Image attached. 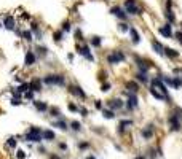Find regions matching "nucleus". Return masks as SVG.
Returning <instances> with one entry per match:
<instances>
[{"label": "nucleus", "instance_id": "obj_1", "mask_svg": "<svg viewBox=\"0 0 182 159\" xmlns=\"http://www.w3.org/2000/svg\"><path fill=\"white\" fill-rule=\"evenodd\" d=\"M168 124H169V131H181L182 126V108H174L173 113L168 116Z\"/></svg>", "mask_w": 182, "mask_h": 159}, {"label": "nucleus", "instance_id": "obj_2", "mask_svg": "<svg viewBox=\"0 0 182 159\" xmlns=\"http://www.w3.org/2000/svg\"><path fill=\"white\" fill-rule=\"evenodd\" d=\"M43 83L45 84H50V86H53V84H58V86H64L66 80L62 75H48L43 78Z\"/></svg>", "mask_w": 182, "mask_h": 159}, {"label": "nucleus", "instance_id": "obj_3", "mask_svg": "<svg viewBox=\"0 0 182 159\" xmlns=\"http://www.w3.org/2000/svg\"><path fill=\"white\" fill-rule=\"evenodd\" d=\"M125 11L130 14H141L142 8L138 7V3L134 0H125Z\"/></svg>", "mask_w": 182, "mask_h": 159}, {"label": "nucleus", "instance_id": "obj_4", "mask_svg": "<svg viewBox=\"0 0 182 159\" xmlns=\"http://www.w3.org/2000/svg\"><path fill=\"white\" fill-rule=\"evenodd\" d=\"M42 139H43V135L38 127H30V131L26 135V140H29V142H40Z\"/></svg>", "mask_w": 182, "mask_h": 159}, {"label": "nucleus", "instance_id": "obj_5", "mask_svg": "<svg viewBox=\"0 0 182 159\" xmlns=\"http://www.w3.org/2000/svg\"><path fill=\"white\" fill-rule=\"evenodd\" d=\"M121 60H125V54L121 51H112V54L107 56V62L109 64H118Z\"/></svg>", "mask_w": 182, "mask_h": 159}, {"label": "nucleus", "instance_id": "obj_6", "mask_svg": "<svg viewBox=\"0 0 182 159\" xmlns=\"http://www.w3.org/2000/svg\"><path fill=\"white\" fill-rule=\"evenodd\" d=\"M134 60H136V64H138L139 72H141V73H147V70H149L150 65H152V62H146V60L141 59L139 56H134Z\"/></svg>", "mask_w": 182, "mask_h": 159}, {"label": "nucleus", "instance_id": "obj_7", "mask_svg": "<svg viewBox=\"0 0 182 159\" xmlns=\"http://www.w3.org/2000/svg\"><path fill=\"white\" fill-rule=\"evenodd\" d=\"M128 102H126V108L128 110H134V108H138V103H139V100H138V95L136 94H131V92H128Z\"/></svg>", "mask_w": 182, "mask_h": 159}, {"label": "nucleus", "instance_id": "obj_8", "mask_svg": "<svg viewBox=\"0 0 182 159\" xmlns=\"http://www.w3.org/2000/svg\"><path fill=\"white\" fill-rule=\"evenodd\" d=\"M141 134H142V137H144L146 140H150L152 137H154V124H147V126L141 131Z\"/></svg>", "mask_w": 182, "mask_h": 159}, {"label": "nucleus", "instance_id": "obj_9", "mask_svg": "<svg viewBox=\"0 0 182 159\" xmlns=\"http://www.w3.org/2000/svg\"><path fill=\"white\" fill-rule=\"evenodd\" d=\"M160 34H161L163 37H166V38H171V37H173L171 24H165V26H161V27H160Z\"/></svg>", "mask_w": 182, "mask_h": 159}, {"label": "nucleus", "instance_id": "obj_10", "mask_svg": "<svg viewBox=\"0 0 182 159\" xmlns=\"http://www.w3.org/2000/svg\"><path fill=\"white\" fill-rule=\"evenodd\" d=\"M69 91L72 92L73 95H77V97H81V99H85V97H86V94L83 92V89H81L80 86H70V87H69Z\"/></svg>", "mask_w": 182, "mask_h": 159}, {"label": "nucleus", "instance_id": "obj_11", "mask_svg": "<svg viewBox=\"0 0 182 159\" xmlns=\"http://www.w3.org/2000/svg\"><path fill=\"white\" fill-rule=\"evenodd\" d=\"M78 53H80V54H83L88 60H94V57H93V54L89 53V48L88 46H81V48L78 46Z\"/></svg>", "mask_w": 182, "mask_h": 159}, {"label": "nucleus", "instance_id": "obj_12", "mask_svg": "<svg viewBox=\"0 0 182 159\" xmlns=\"http://www.w3.org/2000/svg\"><path fill=\"white\" fill-rule=\"evenodd\" d=\"M125 86H126V89H128V91H130L131 94H136V92L139 91V84L136 83V81H128V83H126Z\"/></svg>", "mask_w": 182, "mask_h": 159}, {"label": "nucleus", "instance_id": "obj_13", "mask_svg": "<svg viewBox=\"0 0 182 159\" xmlns=\"http://www.w3.org/2000/svg\"><path fill=\"white\" fill-rule=\"evenodd\" d=\"M110 13H112V14H115V16H118L120 19H125V18H126L125 11H123L120 7H112V8H110Z\"/></svg>", "mask_w": 182, "mask_h": 159}, {"label": "nucleus", "instance_id": "obj_14", "mask_svg": "<svg viewBox=\"0 0 182 159\" xmlns=\"http://www.w3.org/2000/svg\"><path fill=\"white\" fill-rule=\"evenodd\" d=\"M123 105H125V103L121 102L120 99H113L109 102V107L112 108V110H120V108H123Z\"/></svg>", "mask_w": 182, "mask_h": 159}, {"label": "nucleus", "instance_id": "obj_15", "mask_svg": "<svg viewBox=\"0 0 182 159\" xmlns=\"http://www.w3.org/2000/svg\"><path fill=\"white\" fill-rule=\"evenodd\" d=\"M34 62H35V56H34V53L32 51H27L26 59H24V64L27 65V67H30V65H34Z\"/></svg>", "mask_w": 182, "mask_h": 159}, {"label": "nucleus", "instance_id": "obj_16", "mask_svg": "<svg viewBox=\"0 0 182 159\" xmlns=\"http://www.w3.org/2000/svg\"><path fill=\"white\" fill-rule=\"evenodd\" d=\"M152 46H154V49L158 53V54H165V46H163L161 43H158L157 40H154V41H152Z\"/></svg>", "mask_w": 182, "mask_h": 159}, {"label": "nucleus", "instance_id": "obj_17", "mask_svg": "<svg viewBox=\"0 0 182 159\" xmlns=\"http://www.w3.org/2000/svg\"><path fill=\"white\" fill-rule=\"evenodd\" d=\"M149 91H150V94L154 95L155 99H158V100H163V99H168V95H163V94H161V92H157V89H155V87H152V86H150V89H149Z\"/></svg>", "mask_w": 182, "mask_h": 159}, {"label": "nucleus", "instance_id": "obj_18", "mask_svg": "<svg viewBox=\"0 0 182 159\" xmlns=\"http://www.w3.org/2000/svg\"><path fill=\"white\" fill-rule=\"evenodd\" d=\"M133 124V121L131 119H123V121H120V124H118V132L120 134H123V131H125L126 126H131Z\"/></svg>", "mask_w": 182, "mask_h": 159}, {"label": "nucleus", "instance_id": "obj_19", "mask_svg": "<svg viewBox=\"0 0 182 159\" xmlns=\"http://www.w3.org/2000/svg\"><path fill=\"white\" fill-rule=\"evenodd\" d=\"M5 27L8 29V30L15 29V19H13V16H7V18H5Z\"/></svg>", "mask_w": 182, "mask_h": 159}, {"label": "nucleus", "instance_id": "obj_20", "mask_svg": "<svg viewBox=\"0 0 182 159\" xmlns=\"http://www.w3.org/2000/svg\"><path fill=\"white\" fill-rule=\"evenodd\" d=\"M29 86L32 87L34 91H37V92L42 91V81H40V80H32V83L29 84Z\"/></svg>", "mask_w": 182, "mask_h": 159}, {"label": "nucleus", "instance_id": "obj_21", "mask_svg": "<svg viewBox=\"0 0 182 159\" xmlns=\"http://www.w3.org/2000/svg\"><path fill=\"white\" fill-rule=\"evenodd\" d=\"M34 105H35V108H37L38 111H45V110H48V105H46L45 102H40V100H35V102H34Z\"/></svg>", "mask_w": 182, "mask_h": 159}, {"label": "nucleus", "instance_id": "obj_22", "mask_svg": "<svg viewBox=\"0 0 182 159\" xmlns=\"http://www.w3.org/2000/svg\"><path fill=\"white\" fill-rule=\"evenodd\" d=\"M42 135H43V139H45V140H54V137H56V135H54V132L50 131V129L43 131V132H42Z\"/></svg>", "mask_w": 182, "mask_h": 159}, {"label": "nucleus", "instance_id": "obj_23", "mask_svg": "<svg viewBox=\"0 0 182 159\" xmlns=\"http://www.w3.org/2000/svg\"><path fill=\"white\" fill-rule=\"evenodd\" d=\"M130 32H131V37H133V43H134V45H136V43H139V41H141V38H139V34H138V30H136L134 27H131V29H130Z\"/></svg>", "mask_w": 182, "mask_h": 159}, {"label": "nucleus", "instance_id": "obj_24", "mask_svg": "<svg viewBox=\"0 0 182 159\" xmlns=\"http://www.w3.org/2000/svg\"><path fill=\"white\" fill-rule=\"evenodd\" d=\"M165 54L169 56L171 59H174V57H177V56H179V53L174 51V49H171V48H165Z\"/></svg>", "mask_w": 182, "mask_h": 159}, {"label": "nucleus", "instance_id": "obj_25", "mask_svg": "<svg viewBox=\"0 0 182 159\" xmlns=\"http://www.w3.org/2000/svg\"><path fill=\"white\" fill-rule=\"evenodd\" d=\"M136 80H139V81H142V83H147V81H149L147 73H141V72H138V73H136Z\"/></svg>", "mask_w": 182, "mask_h": 159}, {"label": "nucleus", "instance_id": "obj_26", "mask_svg": "<svg viewBox=\"0 0 182 159\" xmlns=\"http://www.w3.org/2000/svg\"><path fill=\"white\" fill-rule=\"evenodd\" d=\"M165 16H166V19L169 21V22H174V21H176V16L173 14V11H171V10H166Z\"/></svg>", "mask_w": 182, "mask_h": 159}, {"label": "nucleus", "instance_id": "obj_27", "mask_svg": "<svg viewBox=\"0 0 182 159\" xmlns=\"http://www.w3.org/2000/svg\"><path fill=\"white\" fill-rule=\"evenodd\" d=\"M21 37L24 40H32V32L30 30H24V32H21Z\"/></svg>", "mask_w": 182, "mask_h": 159}, {"label": "nucleus", "instance_id": "obj_28", "mask_svg": "<svg viewBox=\"0 0 182 159\" xmlns=\"http://www.w3.org/2000/svg\"><path fill=\"white\" fill-rule=\"evenodd\" d=\"M91 45L93 46H101V37H93L91 38Z\"/></svg>", "mask_w": 182, "mask_h": 159}, {"label": "nucleus", "instance_id": "obj_29", "mask_svg": "<svg viewBox=\"0 0 182 159\" xmlns=\"http://www.w3.org/2000/svg\"><path fill=\"white\" fill-rule=\"evenodd\" d=\"M173 86H174V87H181V86H182V80L179 78V76L173 78Z\"/></svg>", "mask_w": 182, "mask_h": 159}, {"label": "nucleus", "instance_id": "obj_30", "mask_svg": "<svg viewBox=\"0 0 182 159\" xmlns=\"http://www.w3.org/2000/svg\"><path fill=\"white\" fill-rule=\"evenodd\" d=\"M54 126L59 127V129H62V131H66V129H67V124H66L64 121H56V123H54Z\"/></svg>", "mask_w": 182, "mask_h": 159}, {"label": "nucleus", "instance_id": "obj_31", "mask_svg": "<svg viewBox=\"0 0 182 159\" xmlns=\"http://www.w3.org/2000/svg\"><path fill=\"white\" fill-rule=\"evenodd\" d=\"M53 38H54V41H61V40H62V32H54V34H53Z\"/></svg>", "mask_w": 182, "mask_h": 159}, {"label": "nucleus", "instance_id": "obj_32", "mask_svg": "<svg viewBox=\"0 0 182 159\" xmlns=\"http://www.w3.org/2000/svg\"><path fill=\"white\" fill-rule=\"evenodd\" d=\"M113 111L112 110H104V118H107V119H112L113 118Z\"/></svg>", "mask_w": 182, "mask_h": 159}, {"label": "nucleus", "instance_id": "obj_33", "mask_svg": "<svg viewBox=\"0 0 182 159\" xmlns=\"http://www.w3.org/2000/svg\"><path fill=\"white\" fill-rule=\"evenodd\" d=\"M70 126H72L73 131H80V129H81V126H80V123H78V121H72V123H70Z\"/></svg>", "mask_w": 182, "mask_h": 159}, {"label": "nucleus", "instance_id": "obj_34", "mask_svg": "<svg viewBox=\"0 0 182 159\" xmlns=\"http://www.w3.org/2000/svg\"><path fill=\"white\" fill-rule=\"evenodd\" d=\"M7 143H8V147H11V148H16V139H13V137H10V139L7 140Z\"/></svg>", "mask_w": 182, "mask_h": 159}, {"label": "nucleus", "instance_id": "obj_35", "mask_svg": "<svg viewBox=\"0 0 182 159\" xmlns=\"http://www.w3.org/2000/svg\"><path fill=\"white\" fill-rule=\"evenodd\" d=\"M118 29H120L121 32H128V30H130V26H128L126 22H121V24H120V27H118Z\"/></svg>", "mask_w": 182, "mask_h": 159}, {"label": "nucleus", "instance_id": "obj_36", "mask_svg": "<svg viewBox=\"0 0 182 159\" xmlns=\"http://www.w3.org/2000/svg\"><path fill=\"white\" fill-rule=\"evenodd\" d=\"M27 87H29V84H21V86L19 87H18V92H26V91H27Z\"/></svg>", "mask_w": 182, "mask_h": 159}, {"label": "nucleus", "instance_id": "obj_37", "mask_svg": "<svg viewBox=\"0 0 182 159\" xmlns=\"http://www.w3.org/2000/svg\"><path fill=\"white\" fill-rule=\"evenodd\" d=\"M24 156H26V153L23 150H18V153H16V158L18 159H24Z\"/></svg>", "mask_w": 182, "mask_h": 159}, {"label": "nucleus", "instance_id": "obj_38", "mask_svg": "<svg viewBox=\"0 0 182 159\" xmlns=\"http://www.w3.org/2000/svg\"><path fill=\"white\" fill-rule=\"evenodd\" d=\"M11 105H21L19 97H13V99H11Z\"/></svg>", "mask_w": 182, "mask_h": 159}, {"label": "nucleus", "instance_id": "obj_39", "mask_svg": "<svg viewBox=\"0 0 182 159\" xmlns=\"http://www.w3.org/2000/svg\"><path fill=\"white\" fill-rule=\"evenodd\" d=\"M62 30H66V32L70 30V22H64V24H62Z\"/></svg>", "mask_w": 182, "mask_h": 159}, {"label": "nucleus", "instance_id": "obj_40", "mask_svg": "<svg viewBox=\"0 0 182 159\" xmlns=\"http://www.w3.org/2000/svg\"><path fill=\"white\" fill-rule=\"evenodd\" d=\"M109 89H110V83H104V84H102V91H104V92H107Z\"/></svg>", "mask_w": 182, "mask_h": 159}, {"label": "nucleus", "instance_id": "obj_41", "mask_svg": "<svg viewBox=\"0 0 182 159\" xmlns=\"http://www.w3.org/2000/svg\"><path fill=\"white\" fill-rule=\"evenodd\" d=\"M89 147V143H85V142H83V143H80V145H78V148H80V150H86V148H88Z\"/></svg>", "mask_w": 182, "mask_h": 159}, {"label": "nucleus", "instance_id": "obj_42", "mask_svg": "<svg viewBox=\"0 0 182 159\" xmlns=\"http://www.w3.org/2000/svg\"><path fill=\"white\" fill-rule=\"evenodd\" d=\"M176 38H177L179 41L182 43V32H176Z\"/></svg>", "mask_w": 182, "mask_h": 159}, {"label": "nucleus", "instance_id": "obj_43", "mask_svg": "<svg viewBox=\"0 0 182 159\" xmlns=\"http://www.w3.org/2000/svg\"><path fill=\"white\" fill-rule=\"evenodd\" d=\"M51 113H53V116H59V110H58V108H53Z\"/></svg>", "mask_w": 182, "mask_h": 159}, {"label": "nucleus", "instance_id": "obj_44", "mask_svg": "<svg viewBox=\"0 0 182 159\" xmlns=\"http://www.w3.org/2000/svg\"><path fill=\"white\" fill-rule=\"evenodd\" d=\"M69 110L70 111H77V107H75L73 103H69Z\"/></svg>", "mask_w": 182, "mask_h": 159}, {"label": "nucleus", "instance_id": "obj_45", "mask_svg": "<svg viewBox=\"0 0 182 159\" xmlns=\"http://www.w3.org/2000/svg\"><path fill=\"white\" fill-rule=\"evenodd\" d=\"M26 97H27V99H32V97H34L32 91H30V92H26Z\"/></svg>", "mask_w": 182, "mask_h": 159}, {"label": "nucleus", "instance_id": "obj_46", "mask_svg": "<svg viewBox=\"0 0 182 159\" xmlns=\"http://www.w3.org/2000/svg\"><path fill=\"white\" fill-rule=\"evenodd\" d=\"M59 148L61 150H67V145L66 143H59Z\"/></svg>", "mask_w": 182, "mask_h": 159}, {"label": "nucleus", "instance_id": "obj_47", "mask_svg": "<svg viewBox=\"0 0 182 159\" xmlns=\"http://www.w3.org/2000/svg\"><path fill=\"white\" fill-rule=\"evenodd\" d=\"M81 115H83V116H86V115H88V110H86V108H81Z\"/></svg>", "mask_w": 182, "mask_h": 159}, {"label": "nucleus", "instance_id": "obj_48", "mask_svg": "<svg viewBox=\"0 0 182 159\" xmlns=\"http://www.w3.org/2000/svg\"><path fill=\"white\" fill-rule=\"evenodd\" d=\"M101 107H102V103L99 102V100H97V102H96V108H101Z\"/></svg>", "mask_w": 182, "mask_h": 159}, {"label": "nucleus", "instance_id": "obj_49", "mask_svg": "<svg viewBox=\"0 0 182 159\" xmlns=\"http://www.w3.org/2000/svg\"><path fill=\"white\" fill-rule=\"evenodd\" d=\"M134 159H146V156H136Z\"/></svg>", "mask_w": 182, "mask_h": 159}, {"label": "nucleus", "instance_id": "obj_50", "mask_svg": "<svg viewBox=\"0 0 182 159\" xmlns=\"http://www.w3.org/2000/svg\"><path fill=\"white\" fill-rule=\"evenodd\" d=\"M86 159H96V158H94V156H88Z\"/></svg>", "mask_w": 182, "mask_h": 159}, {"label": "nucleus", "instance_id": "obj_51", "mask_svg": "<svg viewBox=\"0 0 182 159\" xmlns=\"http://www.w3.org/2000/svg\"><path fill=\"white\" fill-rule=\"evenodd\" d=\"M51 159H59V158H58V156H51Z\"/></svg>", "mask_w": 182, "mask_h": 159}, {"label": "nucleus", "instance_id": "obj_52", "mask_svg": "<svg viewBox=\"0 0 182 159\" xmlns=\"http://www.w3.org/2000/svg\"><path fill=\"white\" fill-rule=\"evenodd\" d=\"M181 73H182V68H181Z\"/></svg>", "mask_w": 182, "mask_h": 159}, {"label": "nucleus", "instance_id": "obj_53", "mask_svg": "<svg viewBox=\"0 0 182 159\" xmlns=\"http://www.w3.org/2000/svg\"><path fill=\"white\" fill-rule=\"evenodd\" d=\"M181 45H182V43H181Z\"/></svg>", "mask_w": 182, "mask_h": 159}]
</instances>
